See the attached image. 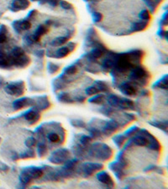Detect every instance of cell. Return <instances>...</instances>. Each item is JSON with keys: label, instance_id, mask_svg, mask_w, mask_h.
Returning a JSON list of instances; mask_svg holds the SVG:
<instances>
[{"label": "cell", "instance_id": "obj_3", "mask_svg": "<svg viewBox=\"0 0 168 189\" xmlns=\"http://www.w3.org/2000/svg\"><path fill=\"white\" fill-rule=\"evenodd\" d=\"M4 90L7 93L15 96H20L24 93V83L23 81H15L7 85L4 87Z\"/></svg>", "mask_w": 168, "mask_h": 189}, {"label": "cell", "instance_id": "obj_53", "mask_svg": "<svg viewBox=\"0 0 168 189\" xmlns=\"http://www.w3.org/2000/svg\"><path fill=\"white\" fill-rule=\"evenodd\" d=\"M6 57H7V55H6L5 53L0 51V60H3V59L6 58Z\"/></svg>", "mask_w": 168, "mask_h": 189}, {"label": "cell", "instance_id": "obj_23", "mask_svg": "<svg viewBox=\"0 0 168 189\" xmlns=\"http://www.w3.org/2000/svg\"><path fill=\"white\" fill-rule=\"evenodd\" d=\"M113 65V58H108L105 59L103 64H102V71L104 72V73H107L108 71L112 69Z\"/></svg>", "mask_w": 168, "mask_h": 189}, {"label": "cell", "instance_id": "obj_24", "mask_svg": "<svg viewBox=\"0 0 168 189\" xmlns=\"http://www.w3.org/2000/svg\"><path fill=\"white\" fill-rule=\"evenodd\" d=\"M168 77L167 75H165L162 78L157 81V83L153 85V87H159L162 89H167V83H168Z\"/></svg>", "mask_w": 168, "mask_h": 189}, {"label": "cell", "instance_id": "obj_5", "mask_svg": "<svg viewBox=\"0 0 168 189\" xmlns=\"http://www.w3.org/2000/svg\"><path fill=\"white\" fill-rule=\"evenodd\" d=\"M9 57L11 66H15V67H21V68H24V67L28 66L29 61H30L29 56L25 55V54L21 55V56H19V57H12L11 55L9 56Z\"/></svg>", "mask_w": 168, "mask_h": 189}, {"label": "cell", "instance_id": "obj_6", "mask_svg": "<svg viewBox=\"0 0 168 189\" xmlns=\"http://www.w3.org/2000/svg\"><path fill=\"white\" fill-rule=\"evenodd\" d=\"M141 132L148 139L147 147H149V148L151 149V150H153V151H159L160 149H161V145H160V143L158 142V140H157L152 134H150L148 131L145 130H142Z\"/></svg>", "mask_w": 168, "mask_h": 189}, {"label": "cell", "instance_id": "obj_11", "mask_svg": "<svg viewBox=\"0 0 168 189\" xmlns=\"http://www.w3.org/2000/svg\"><path fill=\"white\" fill-rule=\"evenodd\" d=\"M97 178L99 182H101L102 183L107 185L109 187H113L114 186V182H113V179L111 178L108 173L106 172H101L97 174Z\"/></svg>", "mask_w": 168, "mask_h": 189}, {"label": "cell", "instance_id": "obj_47", "mask_svg": "<svg viewBox=\"0 0 168 189\" xmlns=\"http://www.w3.org/2000/svg\"><path fill=\"white\" fill-rule=\"evenodd\" d=\"M91 140H92V138L90 136H87V135H83V136H82L81 139H80L81 144L82 145H83V146L87 145Z\"/></svg>", "mask_w": 168, "mask_h": 189}, {"label": "cell", "instance_id": "obj_54", "mask_svg": "<svg viewBox=\"0 0 168 189\" xmlns=\"http://www.w3.org/2000/svg\"><path fill=\"white\" fill-rule=\"evenodd\" d=\"M37 55H39V56H42L44 54V51H37Z\"/></svg>", "mask_w": 168, "mask_h": 189}, {"label": "cell", "instance_id": "obj_45", "mask_svg": "<svg viewBox=\"0 0 168 189\" xmlns=\"http://www.w3.org/2000/svg\"><path fill=\"white\" fill-rule=\"evenodd\" d=\"M35 144H36V140H35V138H33V137H29V138H28V139L25 140V146H26L27 147H29V148H31L33 146H35Z\"/></svg>", "mask_w": 168, "mask_h": 189}, {"label": "cell", "instance_id": "obj_15", "mask_svg": "<svg viewBox=\"0 0 168 189\" xmlns=\"http://www.w3.org/2000/svg\"><path fill=\"white\" fill-rule=\"evenodd\" d=\"M135 145L139 146H148V139L145 135H139V136L134 137L133 139L129 142V145L126 146V148L130 145Z\"/></svg>", "mask_w": 168, "mask_h": 189}, {"label": "cell", "instance_id": "obj_2", "mask_svg": "<svg viewBox=\"0 0 168 189\" xmlns=\"http://www.w3.org/2000/svg\"><path fill=\"white\" fill-rule=\"evenodd\" d=\"M91 154L99 160H105L110 158L113 154V151L109 146L105 144H96L92 147Z\"/></svg>", "mask_w": 168, "mask_h": 189}, {"label": "cell", "instance_id": "obj_39", "mask_svg": "<svg viewBox=\"0 0 168 189\" xmlns=\"http://www.w3.org/2000/svg\"><path fill=\"white\" fill-rule=\"evenodd\" d=\"M86 94L88 96H92V95H95L98 93H99V89L95 87V86H92V87H88L86 89Z\"/></svg>", "mask_w": 168, "mask_h": 189}, {"label": "cell", "instance_id": "obj_16", "mask_svg": "<svg viewBox=\"0 0 168 189\" xmlns=\"http://www.w3.org/2000/svg\"><path fill=\"white\" fill-rule=\"evenodd\" d=\"M109 168L115 173V176L119 180L122 179V178L125 176V172H123V170L125 168H124L119 162H117V161L111 163L110 165H109Z\"/></svg>", "mask_w": 168, "mask_h": 189}, {"label": "cell", "instance_id": "obj_22", "mask_svg": "<svg viewBox=\"0 0 168 189\" xmlns=\"http://www.w3.org/2000/svg\"><path fill=\"white\" fill-rule=\"evenodd\" d=\"M68 39H69V37H67V36H60V37L52 40L51 42V45L52 46H61L68 41Z\"/></svg>", "mask_w": 168, "mask_h": 189}, {"label": "cell", "instance_id": "obj_33", "mask_svg": "<svg viewBox=\"0 0 168 189\" xmlns=\"http://www.w3.org/2000/svg\"><path fill=\"white\" fill-rule=\"evenodd\" d=\"M104 94H98V95H94L93 98L88 100V102L92 103H96V104H99L104 101Z\"/></svg>", "mask_w": 168, "mask_h": 189}, {"label": "cell", "instance_id": "obj_36", "mask_svg": "<svg viewBox=\"0 0 168 189\" xmlns=\"http://www.w3.org/2000/svg\"><path fill=\"white\" fill-rule=\"evenodd\" d=\"M60 69V67L58 65L52 63V62H48L47 64V70L51 74H54V73H57L58 71Z\"/></svg>", "mask_w": 168, "mask_h": 189}, {"label": "cell", "instance_id": "obj_28", "mask_svg": "<svg viewBox=\"0 0 168 189\" xmlns=\"http://www.w3.org/2000/svg\"><path fill=\"white\" fill-rule=\"evenodd\" d=\"M58 100L61 103H73V99H71V97L68 93H60L57 97Z\"/></svg>", "mask_w": 168, "mask_h": 189}, {"label": "cell", "instance_id": "obj_55", "mask_svg": "<svg viewBox=\"0 0 168 189\" xmlns=\"http://www.w3.org/2000/svg\"><path fill=\"white\" fill-rule=\"evenodd\" d=\"M30 1H38V0H30Z\"/></svg>", "mask_w": 168, "mask_h": 189}, {"label": "cell", "instance_id": "obj_14", "mask_svg": "<svg viewBox=\"0 0 168 189\" xmlns=\"http://www.w3.org/2000/svg\"><path fill=\"white\" fill-rule=\"evenodd\" d=\"M105 51L104 47H101L100 45H99L98 46H96L94 49H93L91 51H90L88 54L87 55V56L91 60H97L101 57L103 54H104V51Z\"/></svg>", "mask_w": 168, "mask_h": 189}, {"label": "cell", "instance_id": "obj_30", "mask_svg": "<svg viewBox=\"0 0 168 189\" xmlns=\"http://www.w3.org/2000/svg\"><path fill=\"white\" fill-rule=\"evenodd\" d=\"M126 138L127 137L125 136V134H119V135H116V136L113 137V141L118 147H121L123 143L125 142V140H126Z\"/></svg>", "mask_w": 168, "mask_h": 189}, {"label": "cell", "instance_id": "obj_9", "mask_svg": "<svg viewBox=\"0 0 168 189\" xmlns=\"http://www.w3.org/2000/svg\"><path fill=\"white\" fill-rule=\"evenodd\" d=\"M34 100L29 98H22V99H17L13 103V107L15 110H19L20 108H24L27 106H30L34 103Z\"/></svg>", "mask_w": 168, "mask_h": 189}, {"label": "cell", "instance_id": "obj_4", "mask_svg": "<svg viewBox=\"0 0 168 189\" xmlns=\"http://www.w3.org/2000/svg\"><path fill=\"white\" fill-rule=\"evenodd\" d=\"M68 155H69V151L67 150L60 149L51 155V156L49 158V160L51 162L55 163V164H61L67 160Z\"/></svg>", "mask_w": 168, "mask_h": 189}, {"label": "cell", "instance_id": "obj_43", "mask_svg": "<svg viewBox=\"0 0 168 189\" xmlns=\"http://www.w3.org/2000/svg\"><path fill=\"white\" fill-rule=\"evenodd\" d=\"M71 123L74 127H77V128H85L86 127V124L82 120H72Z\"/></svg>", "mask_w": 168, "mask_h": 189}, {"label": "cell", "instance_id": "obj_38", "mask_svg": "<svg viewBox=\"0 0 168 189\" xmlns=\"http://www.w3.org/2000/svg\"><path fill=\"white\" fill-rule=\"evenodd\" d=\"M139 19H141L142 20L149 21L150 18H151V16H150V12L148 11V10H146V9L142 10V11L139 14Z\"/></svg>", "mask_w": 168, "mask_h": 189}, {"label": "cell", "instance_id": "obj_12", "mask_svg": "<svg viewBox=\"0 0 168 189\" xmlns=\"http://www.w3.org/2000/svg\"><path fill=\"white\" fill-rule=\"evenodd\" d=\"M24 171L26 172L32 179H38L43 175V170L41 167H36V166L26 167V168L24 169Z\"/></svg>", "mask_w": 168, "mask_h": 189}, {"label": "cell", "instance_id": "obj_46", "mask_svg": "<svg viewBox=\"0 0 168 189\" xmlns=\"http://www.w3.org/2000/svg\"><path fill=\"white\" fill-rule=\"evenodd\" d=\"M89 132L90 134H92V136L94 137V138H98V137L101 136V132L96 128L89 129Z\"/></svg>", "mask_w": 168, "mask_h": 189}, {"label": "cell", "instance_id": "obj_51", "mask_svg": "<svg viewBox=\"0 0 168 189\" xmlns=\"http://www.w3.org/2000/svg\"><path fill=\"white\" fill-rule=\"evenodd\" d=\"M35 13H37V11L36 10H31V11L29 12V14H28V15H27V17H26V20H29L30 19H32L33 18V16L35 15Z\"/></svg>", "mask_w": 168, "mask_h": 189}, {"label": "cell", "instance_id": "obj_20", "mask_svg": "<svg viewBox=\"0 0 168 189\" xmlns=\"http://www.w3.org/2000/svg\"><path fill=\"white\" fill-rule=\"evenodd\" d=\"M70 53V51L68 49L67 46H62L61 48L56 51L55 52V54L53 55V57H55V58H64L66 57L67 55H68V54Z\"/></svg>", "mask_w": 168, "mask_h": 189}, {"label": "cell", "instance_id": "obj_48", "mask_svg": "<svg viewBox=\"0 0 168 189\" xmlns=\"http://www.w3.org/2000/svg\"><path fill=\"white\" fill-rule=\"evenodd\" d=\"M138 130V127L137 126H134V127H132V128H130L129 130H127L126 132H125V135L126 137L130 136V135H131V134H133L135 132H136V131Z\"/></svg>", "mask_w": 168, "mask_h": 189}, {"label": "cell", "instance_id": "obj_27", "mask_svg": "<svg viewBox=\"0 0 168 189\" xmlns=\"http://www.w3.org/2000/svg\"><path fill=\"white\" fill-rule=\"evenodd\" d=\"M18 22H19V26H20V29L21 31L22 30H28L31 27V23L26 19L22 20H18Z\"/></svg>", "mask_w": 168, "mask_h": 189}, {"label": "cell", "instance_id": "obj_13", "mask_svg": "<svg viewBox=\"0 0 168 189\" xmlns=\"http://www.w3.org/2000/svg\"><path fill=\"white\" fill-rule=\"evenodd\" d=\"M119 123L116 122L114 120H110V121L106 123V125H105V126L104 127V130H103V132L106 135H110L112 133L115 132L119 129Z\"/></svg>", "mask_w": 168, "mask_h": 189}, {"label": "cell", "instance_id": "obj_44", "mask_svg": "<svg viewBox=\"0 0 168 189\" xmlns=\"http://www.w3.org/2000/svg\"><path fill=\"white\" fill-rule=\"evenodd\" d=\"M92 16H93V22H95V23H99V22H100V21L102 20V19H103V15H102L101 13H99V12H93Z\"/></svg>", "mask_w": 168, "mask_h": 189}, {"label": "cell", "instance_id": "obj_1", "mask_svg": "<svg viewBox=\"0 0 168 189\" xmlns=\"http://www.w3.org/2000/svg\"><path fill=\"white\" fill-rule=\"evenodd\" d=\"M149 73L145 68L140 66L134 67L130 74V79L133 82L139 85H145Z\"/></svg>", "mask_w": 168, "mask_h": 189}, {"label": "cell", "instance_id": "obj_42", "mask_svg": "<svg viewBox=\"0 0 168 189\" xmlns=\"http://www.w3.org/2000/svg\"><path fill=\"white\" fill-rule=\"evenodd\" d=\"M47 138H48V140H49L51 142L55 143L59 141V135H58L56 133H50V134L47 135Z\"/></svg>", "mask_w": 168, "mask_h": 189}, {"label": "cell", "instance_id": "obj_49", "mask_svg": "<svg viewBox=\"0 0 168 189\" xmlns=\"http://www.w3.org/2000/svg\"><path fill=\"white\" fill-rule=\"evenodd\" d=\"M145 172H148V171H157V172H158L159 173H162V171L161 170V168H159V167H157V166H149V167H147L146 169H145Z\"/></svg>", "mask_w": 168, "mask_h": 189}, {"label": "cell", "instance_id": "obj_40", "mask_svg": "<svg viewBox=\"0 0 168 189\" xmlns=\"http://www.w3.org/2000/svg\"><path fill=\"white\" fill-rule=\"evenodd\" d=\"M58 4L61 6L62 9H66V10H69V9H73V5L68 2H67V1H65V0H60Z\"/></svg>", "mask_w": 168, "mask_h": 189}, {"label": "cell", "instance_id": "obj_52", "mask_svg": "<svg viewBox=\"0 0 168 189\" xmlns=\"http://www.w3.org/2000/svg\"><path fill=\"white\" fill-rule=\"evenodd\" d=\"M67 46L68 47V49H69L70 52H71V51H73V50L75 49L76 45H75V44H74V43H72V42H71V43H68V44H67Z\"/></svg>", "mask_w": 168, "mask_h": 189}, {"label": "cell", "instance_id": "obj_7", "mask_svg": "<svg viewBox=\"0 0 168 189\" xmlns=\"http://www.w3.org/2000/svg\"><path fill=\"white\" fill-rule=\"evenodd\" d=\"M103 166L99 163H85L82 166V172L86 176H91L93 172L103 168Z\"/></svg>", "mask_w": 168, "mask_h": 189}, {"label": "cell", "instance_id": "obj_18", "mask_svg": "<svg viewBox=\"0 0 168 189\" xmlns=\"http://www.w3.org/2000/svg\"><path fill=\"white\" fill-rule=\"evenodd\" d=\"M148 21H138V22H135L131 26L130 32H138V31H141L147 27Z\"/></svg>", "mask_w": 168, "mask_h": 189}, {"label": "cell", "instance_id": "obj_17", "mask_svg": "<svg viewBox=\"0 0 168 189\" xmlns=\"http://www.w3.org/2000/svg\"><path fill=\"white\" fill-rule=\"evenodd\" d=\"M40 114L37 111L35 110H29L26 113H24V118L26 119L27 121H29L30 124L36 123L40 119Z\"/></svg>", "mask_w": 168, "mask_h": 189}, {"label": "cell", "instance_id": "obj_10", "mask_svg": "<svg viewBox=\"0 0 168 189\" xmlns=\"http://www.w3.org/2000/svg\"><path fill=\"white\" fill-rule=\"evenodd\" d=\"M119 90L121 91L125 95L127 96H135L136 94L137 89L134 85L129 82H124L119 86Z\"/></svg>", "mask_w": 168, "mask_h": 189}, {"label": "cell", "instance_id": "obj_32", "mask_svg": "<svg viewBox=\"0 0 168 189\" xmlns=\"http://www.w3.org/2000/svg\"><path fill=\"white\" fill-rule=\"evenodd\" d=\"M7 28L5 25H1L0 26V44L4 43L7 41Z\"/></svg>", "mask_w": 168, "mask_h": 189}, {"label": "cell", "instance_id": "obj_37", "mask_svg": "<svg viewBox=\"0 0 168 189\" xmlns=\"http://www.w3.org/2000/svg\"><path fill=\"white\" fill-rule=\"evenodd\" d=\"M47 152V148L45 144L41 143L38 146V154H39V156H44L46 154Z\"/></svg>", "mask_w": 168, "mask_h": 189}, {"label": "cell", "instance_id": "obj_31", "mask_svg": "<svg viewBox=\"0 0 168 189\" xmlns=\"http://www.w3.org/2000/svg\"><path fill=\"white\" fill-rule=\"evenodd\" d=\"M151 125H153L155 127L160 129V130H162L165 132H166V130H167V122L165 121V122H160V121H153V122H150Z\"/></svg>", "mask_w": 168, "mask_h": 189}, {"label": "cell", "instance_id": "obj_29", "mask_svg": "<svg viewBox=\"0 0 168 189\" xmlns=\"http://www.w3.org/2000/svg\"><path fill=\"white\" fill-rule=\"evenodd\" d=\"M77 72V67L76 65H70L68 67H65L64 69V74L66 75H74Z\"/></svg>", "mask_w": 168, "mask_h": 189}, {"label": "cell", "instance_id": "obj_21", "mask_svg": "<svg viewBox=\"0 0 168 189\" xmlns=\"http://www.w3.org/2000/svg\"><path fill=\"white\" fill-rule=\"evenodd\" d=\"M39 99H40V101H38V108H40V109H46V108H48L51 106V103L48 101V99L46 98V96L39 98Z\"/></svg>", "mask_w": 168, "mask_h": 189}, {"label": "cell", "instance_id": "obj_34", "mask_svg": "<svg viewBox=\"0 0 168 189\" xmlns=\"http://www.w3.org/2000/svg\"><path fill=\"white\" fill-rule=\"evenodd\" d=\"M119 100V97H118L117 95H114V94H112L108 98V102L112 107H118Z\"/></svg>", "mask_w": 168, "mask_h": 189}, {"label": "cell", "instance_id": "obj_19", "mask_svg": "<svg viewBox=\"0 0 168 189\" xmlns=\"http://www.w3.org/2000/svg\"><path fill=\"white\" fill-rule=\"evenodd\" d=\"M118 107H120V108H125V109L133 108L134 103L132 102V100H130V99H125V98H119Z\"/></svg>", "mask_w": 168, "mask_h": 189}, {"label": "cell", "instance_id": "obj_26", "mask_svg": "<svg viewBox=\"0 0 168 189\" xmlns=\"http://www.w3.org/2000/svg\"><path fill=\"white\" fill-rule=\"evenodd\" d=\"M94 86L99 89V92H108V86L104 81H96Z\"/></svg>", "mask_w": 168, "mask_h": 189}, {"label": "cell", "instance_id": "obj_50", "mask_svg": "<svg viewBox=\"0 0 168 189\" xmlns=\"http://www.w3.org/2000/svg\"><path fill=\"white\" fill-rule=\"evenodd\" d=\"M161 23V26H164V25H166V24H167V12H166L165 14H164Z\"/></svg>", "mask_w": 168, "mask_h": 189}, {"label": "cell", "instance_id": "obj_8", "mask_svg": "<svg viewBox=\"0 0 168 189\" xmlns=\"http://www.w3.org/2000/svg\"><path fill=\"white\" fill-rule=\"evenodd\" d=\"M29 6L28 0H14L10 5V9L13 12H18L20 10H24Z\"/></svg>", "mask_w": 168, "mask_h": 189}, {"label": "cell", "instance_id": "obj_35", "mask_svg": "<svg viewBox=\"0 0 168 189\" xmlns=\"http://www.w3.org/2000/svg\"><path fill=\"white\" fill-rule=\"evenodd\" d=\"M24 55V50L22 49V48H20V47L16 46L12 50V57H19V56H21V55Z\"/></svg>", "mask_w": 168, "mask_h": 189}, {"label": "cell", "instance_id": "obj_25", "mask_svg": "<svg viewBox=\"0 0 168 189\" xmlns=\"http://www.w3.org/2000/svg\"><path fill=\"white\" fill-rule=\"evenodd\" d=\"M144 1H145V3H146L148 7H149L150 11H151V13H154L155 10H156L157 6L161 3V0H144Z\"/></svg>", "mask_w": 168, "mask_h": 189}, {"label": "cell", "instance_id": "obj_41", "mask_svg": "<svg viewBox=\"0 0 168 189\" xmlns=\"http://www.w3.org/2000/svg\"><path fill=\"white\" fill-rule=\"evenodd\" d=\"M20 158L22 159H26V158H32V157H35V152L32 151V150H29V151L24 152L23 154H20Z\"/></svg>", "mask_w": 168, "mask_h": 189}]
</instances>
